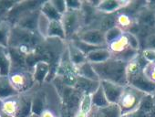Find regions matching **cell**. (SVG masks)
Returning a JSON list of instances; mask_svg holds the SVG:
<instances>
[{"mask_svg": "<svg viewBox=\"0 0 155 117\" xmlns=\"http://www.w3.org/2000/svg\"><path fill=\"white\" fill-rule=\"evenodd\" d=\"M127 65V62L117 59H110L104 62L92 64L100 81H108L121 86L128 84Z\"/></svg>", "mask_w": 155, "mask_h": 117, "instance_id": "1", "label": "cell"}, {"mask_svg": "<svg viewBox=\"0 0 155 117\" xmlns=\"http://www.w3.org/2000/svg\"><path fill=\"white\" fill-rule=\"evenodd\" d=\"M8 78L13 88L18 94L25 93L35 82L32 77V73L23 70H11Z\"/></svg>", "mask_w": 155, "mask_h": 117, "instance_id": "2", "label": "cell"}, {"mask_svg": "<svg viewBox=\"0 0 155 117\" xmlns=\"http://www.w3.org/2000/svg\"><path fill=\"white\" fill-rule=\"evenodd\" d=\"M142 94L143 92L136 90L131 86L124 87L121 98L118 103L120 106L122 112H128L130 111L134 110L140 103L142 98Z\"/></svg>", "mask_w": 155, "mask_h": 117, "instance_id": "3", "label": "cell"}, {"mask_svg": "<svg viewBox=\"0 0 155 117\" xmlns=\"http://www.w3.org/2000/svg\"><path fill=\"white\" fill-rule=\"evenodd\" d=\"M128 83L130 86L143 93H150L155 92V82L150 80L143 71H140L132 75L128 76Z\"/></svg>", "mask_w": 155, "mask_h": 117, "instance_id": "4", "label": "cell"}, {"mask_svg": "<svg viewBox=\"0 0 155 117\" xmlns=\"http://www.w3.org/2000/svg\"><path fill=\"white\" fill-rule=\"evenodd\" d=\"M61 23H62L66 37L75 34L77 31H79L81 23V16L80 15V11L68 10L62 16Z\"/></svg>", "mask_w": 155, "mask_h": 117, "instance_id": "5", "label": "cell"}, {"mask_svg": "<svg viewBox=\"0 0 155 117\" xmlns=\"http://www.w3.org/2000/svg\"><path fill=\"white\" fill-rule=\"evenodd\" d=\"M100 82H101V86L103 89V92L109 102L119 103L125 86H121L108 81H100Z\"/></svg>", "mask_w": 155, "mask_h": 117, "instance_id": "6", "label": "cell"}, {"mask_svg": "<svg viewBox=\"0 0 155 117\" xmlns=\"http://www.w3.org/2000/svg\"><path fill=\"white\" fill-rule=\"evenodd\" d=\"M79 39L81 41L93 45V46H101L107 47V43L105 40L104 33L101 31V29H88L80 34Z\"/></svg>", "mask_w": 155, "mask_h": 117, "instance_id": "7", "label": "cell"}, {"mask_svg": "<svg viewBox=\"0 0 155 117\" xmlns=\"http://www.w3.org/2000/svg\"><path fill=\"white\" fill-rule=\"evenodd\" d=\"M32 99L33 96L25 93L18 94V107L16 117H30L32 113Z\"/></svg>", "mask_w": 155, "mask_h": 117, "instance_id": "8", "label": "cell"}, {"mask_svg": "<svg viewBox=\"0 0 155 117\" xmlns=\"http://www.w3.org/2000/svg\"><path fill=\"white\" fill-rule=\"evenodd\" d=\"M101 85L100 81H92L81 76H78L74 88L82 92L85 94H92Z\"/></svg>", "mask_w": 155, "mask_h": 117, "instance_id": "9", "label": "cell"}, {"mask_svg": "<svg viewBox=\"0 0 155 117\" xmlns=\"http://www.w3.org/2000/svg\"><path fill=\"white\" fill-rule=\"evenodd\" d=\"M130 2L127 1H119V0H104V1L98 2L96 8L98 11L110 14L113 13L122 8H125L127 5H129Z\"/></svg>", "mask_w": 155, "mask_h": 117, "instance_id": "10", "label": "cell"}, {"mask_svg": "<svg viewBox=\"0 0 155 117\" xmlns=\"http://www.w3.org/2000/svg\"><path fill=\"white\" fill-rule=\"evenodd\" d=\"M12 70V58L6 47L0 46V76H9Z\"/></svg>", "mask_w": 155, "mask_h": 117, "instance_id": "11", "label": "cell"}, {"mask_svg": "<svg viewBox=\"0 0 155 117\" xmlns=\"http://www.w3.org/2000/svg\"><path fill=\"white\" fill-rule=\"evenodd\" d=\"M111 58V53L107 47L105 48H100L95 50L91 51L86 55L87 62L91 64H97L104 62Z\"/></svg>", "mask_w": 155, "mask_h": 117, "instance_id": "12", "label": "cell"}, {"mask_svg": "<svg viewBox=\"0 0 155 117\" xmlns=\"http://www.w3.org/2000/svg\"><path fill=\"white\" fill-rule=\"evenodd\" d=\"M49 73V64L45 61L38 62L34 67L32 72V77L35 82L43 83Z\"/></svg>", "mask_w": 155, "mask_h": 117, "instance_id": "13", "label": "cell"}, {"mask_svg": "<svg viewBox=\"0 0 155 117\" xmlns=\"http://www.w3.org/2000/svg\"><path fill=\"white\" fill-rule=\"evenodd\" d=\"M18 93L13 88L8 76H0V101L6 100Z\"/></svg>", "mask_w": 155, "mask_h": 117, "instance_id": "14", "label": "cell"}, {"mask_svg": "<svg viewBox=\"0 0 155 117\" xmlns=\"http://www.w3.org/2000/svg\"><path fill=\"white\" fill-rule=\"evenodd\" d=\"M75 67H76V72H77L78 76H81V77L92 80V81H100L99 76L97 75L91 63L86 62L79 66H75Z\"/></svg>", "mask_w": 155, "mask_h": 117, "instance_id": "15", "label": "cell"}, {"mask_svg": "<svg viewBox=\"0 0 155 117\" xmlns=\"http://www.w3.org/2000/svg\"><path fill=\"white\" fill-rule=\"evenodd\" d=\"M68 52L69 56V60L74 66H79L87 62L86 55L83 52H81L72 42L68 44Z\"/></svg>", "mask_w": 155, "mask_h": 117, "instance_id": "16", "label": "cell"}, {"mask_svg": "<svg viewBox=\"0 0 155 117\" xmlns=\"http://www.w3.org/2000/svg\"><path fill=\"white\" fill-rule=\"evenodd\" d=\"M18 107V94L3 100L0 102V110L4 112L16 117V113Z\"/></svg>", "mask_w": 155, "mask_h": 117, "instance_id": "17", "label": "cell"}, {"mask_svg": "<svg viewBox=\"0 0 155 117\" xmlns=\"http://www.w3.org/2000/svg\"><path fill=\"white\" fill-rule=\"evenodd\" d=\"M39 12L47 17L49 20H61L62 16L57 11L55 7L52 5L51 1H47L41 4Z\"/></svg>", "mask_w": 155, "mask_h": 117, "instance_id": "18", "label": "cell"}, {"mask_svg": "<svg viewBox=\"0 0 155 117\" xmlns=\"http://www.w3.org/2000/svg\"><path fill=\"white\" fill-rule=\"evenodd\" d=\"M91 101H92V105L96 106L99 109L104 108L110 104L109 101L106 98V95L103 92V89L100 85V87L91 94Z\"/></svg>", "mask_w": 155, "mask_h": 117, "instance_id": "19", "label": "cell"}, {"mask_svg": "<svg viewBox=\"0 0 155 117\" xmlns=\"http://www.w3.org/2000/svg\"><path fill=\"white\" fill-rule=\"evenodd\" d=\"M48 38H65L66 34L61 23V20H52L50 21Z\"/></svg>", "mask_w": 155, "mask_h": 117, "instance_id": "20", "label": "cell"}, {"mask_svg": "<svg viewBox=\"0 0 155 117\" xmlns=\"http://www.w3.org/2000/svg\"><path fill=\"white\" fill-rule=\"evenodd\" d=\"M12 28L8 22H0V46L8 48Z\"/></svg>", "mask_w": 155, "mask_h": 117, "instance_id": "21", "label": "cell"}, {"mask_svg": "<svg viewBox=\"0 0 155 117\" xmlns=\"http://www.w3.org/2000/svg\"><path fill=\"white\" fill-rule=\"evenodd\" d=\"M100 114L103 117H120L122 111L118 103H110L108 106L100 109Z\"/></svg>", "mask_w": 155, "mask_h": 117, "instance_id": "22", "label": "cell"}, {"mask_svg": "<svg viewBox=\"0 0 155 117\" xmlns=\"http://www.w3.org/2000/svg\"><path fill=\"white\" fill-rule=\"evenodd\" d=\"M50 21L51 20H49L47 17H45L43 14H41L39 12L38 18V23H37V29H38L39 35L44 38H48Z\"/></svg>", "mask_w": 155, "mask_h": 117, "instance_id": "23", "label": "cell"}, {"mask_svg": "<svg viewBox=\"0 0 155 117\" xmlns=\"http://www.w3.org/2000/svg\"><path fill=\"white\" fill-rule=\"evenodd\" d=\"M123 35V31L119 27H113L110 29H109L108 31H106L104 33V37H105V40L106 43H111L113 41H115L116 39L120 38L121 36Z\"/></svg>", "mask_w": 155, "mask_h": 117, "instance_id": "24", "label": "cell"}, {"mask_svg": "<svg viewBox=\"0 0 155 117\" xmlns=\"http://www.w3.org/2000/svg\"><path fill=\"white\" fill-rule=\"evenodd\" d=\"M92 107V101H91V94H85L81 102L80 105V111L81 112L89 115V113L91 111Z\"/></svg>", "mask_w": 155, "mask_h": 117, "instance_id": "25", "label": "cell"}, {"mask_svg": "<svg viewBox=\"0 0 155 117\" xmlns=\"http://www.w3.org/2000/svg\"><path fill=\"white\" fill-rule=\"evenodd\" d=\"M43 101L41 99V97L36 95L35 97L33 96L32 99V113L35 115L39 116L42 112L44 111V107H43Z\"/></svg>", "mask_w": 155, "mask_h": 117, "instance_id": "26", "label": "cell"}, {"mask_svg": "<svg viewBox=\"0 0 155 117\" xmlns=\"http://www.w3.org/2000/svg\"><path fill=\"white\" fill-rule=\"evenodd\" d=\"M124 37L126 38V41L128 43V46L133 49V50H138L139 49V41H138V38H136L135 35H133L132 33H125L124 34Z\"/></svg>", "mask_w": 155, "mask_h": 117, "instance_id": "27", "label": "cell"}, {"mask_svg": "<svg viewBox=\"0 0 155 117\" xmlns=\"http://www.w3.org/2000/svg\"><path fill=\"white\" fill-rule=\"evenodd\" d=\"M51 3L61 16H63L68 11L66 1H63V0H53V1H51Z\"/></svg>", "mask_w": 155, "mask_h": 117, "instance_id": "28", "label": "cell"}, {"mask_svg": "<svg viewBox=\"0 0 155 117\" xmlns=\"http://www.w3.org/2000/svg\"><path fill=\"white\" fill-rule=\"evenodd\" d=\"M68 10L69 11H80L82 8V2L81 1H66Z\"/></svg>", "mask_w": 155, "mask_h": 117, "instance_id": "29", "label": "cell"}, {"mask_svg": "<svg viewBox=\"0 0 155 117\" xmlns=\"http://www.w3.org/2000/svg\"><path fill=\"white\" fill-rule=\"evenodd\" d=\"M143 57L146 61L151 63H155V49L147 48L143 51Z\"/></svg>", "mask_w": 155, "mask_h": 117, "instance_id": "30", "label": "cell"}, {"mask_svg": "<svg viewBox=\"0 0 155 117\" xmlns=\"http://www.w3.org/2000/svg\"><path fill=\"white\" fill-rule=\"evenodd\" d=\"M118 22H119L121 26H123V27H127V26H129V25L130 24V20L129 17H127V16H125V15H121V16L118 18Z\"/></svg>", "mask_w": 155, "mask_h": 117, "instance_id": "31", "label": "cell"}, {"mask_svg": "<svg viewBox=\"0 0 155 117\" xmlns=\"http://www.w3.org/2000/svg\"><path fill=\"white\" fill-rule=\"evenodd\" d=\"M154 19H155V17L153 14H145L142 16V21L144 23H147V24H151L154 22Z\"/></svg>", "mask_w": 155, "mask_h": 117, "instance_id": "32", "label": "cell"}, {"mask_svg": "<svg viewBox=\"0 0 155 117\" xmlns=\"http://www.w3.org/2000/svg\"><path fill=\"white\" fill-rule=\"evenodd\" d=\"M147 46H148V48L155 49V34L150 35L147 38Z\"/></svg>", "mask_w": 155, "mask_h": 117, "instance_id": "33", "label": "cell"}, {"mask_svg": "<svg viewBox=\"0 0 155 117\" xmlns=\"http://www.w3.org/2000/svg\"><path fill=\"white\" fill-rule=\"evenodd\" d=\"M39 117H56L53 112H51L49 110H44L42 113L39 115Z\"/></svg>", "mask_w": 155, "mask_h": 117, "instance_id": "34", "label": "cell"}, {"mask_svg": "<svg viewBox=\"0 0 155 117\" xmlns=\"http://www.w3.org/2000/svg\"><path fill=\"white\" fill-rule=\"evenodd\" d=\"M0 117H15L13 115H10V114H8L6 112H4L3 111L0 110Z\"/></svg>", "mask_w": 155, "mask_h": 117, "instance_id": "35", "label": "cell"}, {"mask_svg": "<svg viewBox=\"0 0 155 117\" xmlns=\"http://www.w3.org/2000/svg\"><path fill=\"white\" fill-rule=\"evenodd\" d=\"M75 117H88V115L87 114H84V113H82V112H79L77 114H76V116Z\"/></svg>", "mask_w": 155, "mask_h": 117, "instance_id": "36", "label": "cell"}, {"mask_svg": "<svg viewBox=\"0 0 155 117\" xmlns=\"http://www.w3.org/2000/svg\"><path fill=\"white\" fill-rule=\"evenodd\" d=\"M0 102H1V101H0Z\"/></svg>", "mask_w": 155, "mask_h": 117, "instance_id": "37", "label": "cell"}]
</instances>
